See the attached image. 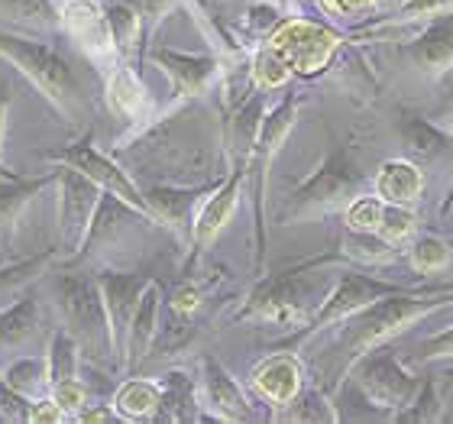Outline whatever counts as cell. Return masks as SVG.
<instances>
[{"mask_svg": "<svg viewBox=\"0 0 453 424\" xmlns=\"http://www.w3.org/2000/svg\"><path fill=\"white\" fill-rule=\"evenodd\" d=\"M0 58L17 68L68 123H81L88 117V95L81 78L75 75L72 62L58 56L49 42L0 29Z\"/></svg>", "mask_w": 453, "mask_h": 424, "instance_id": "277c9868", "label": "cell"}, {"mask_svg": "<svg viewBox=\"0 0 453 424\" xmlns=\"http://www.w3.org/2000/svg\"><path fill=\"white\" fill-rule=\"evenodd\" d=\"M292 68L285 62L273 46H259L253 49L250 56V88H259V91H279L292 81Z\"/></svg>", "mask_w": 453, "mask_h": 424, "instance_id": "d590c367", "label": "cell"}, {"mask_svg": "<svg viewBox=\"0 0 453 424\" xmlns=\"http://www.w3.org/2000/svg\"><path fill=\"white\" fill-rule=\"evenodd\" d=\"M198 369H201L198 373L201 408L211 418H218V421H250L253 418L250 398H246V392L230 376V369L224 363H218L214 357H201Z\"/></svg>", "mask_w": 453, "mask_h": 424, "instance_id": "ac0fdd59", "label": "cell"}, {"mask_svg": "<svg viewBox=\"0 0 453 424\" xmlns=\"http://www.w3.org/2000/svg\"><path fill=\"white\" fill-rule=\"evenodd\" d=\"M246 172H250V159H234L226 162V175L220 179V185L208 195V201L201 204L195 230H191V243L185 250V275L195 273V266L204 253H208L214 240L226 230V224L234 220L240 198L246 189Z\"/></svg>", "mask_w": 453, "mask_h": 424, "instance_id": "8fae6325", "label": "cell"}, {"mask_svg": "<svg viewBox=\"0 0 453 424\" xmlns=\"http://www.w3.org/2000/svg\"><path fill=\"white\" fill-rule=\"evenodd\" d=\"M282 10L275 7V4H253L250 7V13H246V27H250V33L259 39H265L269 33H273L279 23H282Z\"/></svg>", "mask_w": 453, "mask_h": 424, "instance_id": "f6af8a7d", "label": "cell"}, {"mask_svg": "<svg viewBox=\"0 0 453 424\" xmlns=\"http://www.w3.org/2000/svg\"><path fill=\"white\" fill-rule=\"evenodd\" d=\"M201 305H204V285L201 282H195L191 275H185V282L172 292V298H169V308H172V314H179V318H191V314L198 312Z\"/></svg>", "mask_w": 453, "mask_h": 424, "instance_id": "7bdbcfd3", "label": "cell"}, {"mask_svg": "<svg viewBox=\"0 0 453 424\" xmlns=\"http://www.w3.org/2000/svg\"><path fill=\"white\" fill-rule=\"evenodd\" d=\"M104 97L107 107H111L120 120L140 123L133 133L142 130V120H150V95H146V85H142L140 72L133 68V62H113L104 72Z\"/></svg>", "mask_w": 453, "mask_h": 424, "instance_id": "ffe728a7", "label": "cell"}, {"mask_svg": "<svg viewBox=\"0 0 453 424\" xmlns=\"http://www.w3.org/2000/svg\"><path fill=\"white\" fill-rule=\"evenodd\" d=\"M353 376H357V386H359V392H363V398H366L372 408L386 412L388 418L408 405V398L415 396L418 382H421V379H418L411 369L402 366L395 353L386 347L369 350L366 357L353 366Z\"/></svg>", "mask_w": 453, "mask_h": 424, "instance_id": "7c38bea8", "label": "cell"}, {"mask_svg": "<svg viewBox=\"0 0 453 424\" xmlns=\"http://www.w3.org/2000/svg\"><path fill=\"white\" fill-rule=\"evenodd\" d=\"M379 234L386 236L388 243L395 246H405L415 240L418 234V217L411 208L405 204H388L386 201V211H382V224H379Z\"/></svg>", "mask_w": 453, "mask_h": 424, "instance_id": "74e56055", "label": "cell"}, {"mask_svg": "<svg viewBox=\"0 0 453 424\" xmlns=\"http://www.w3.org/2000/svg\"><path fill=\"white\" fill-rule=\"evenodd\" d=\"M159 314H162V282L152 279L150 289L142 292L140 308L133 314L130 330H127V343H123L120 373H133L142 359L152 353V343L159 337Z\"/></svg>", "mask_w": 453, "mask_h": 424, "instance_id": "7402d4cb", "label": "cell"}, {"mask_svg": "<svg viewBox=\"0 0 453 424\" xmlns=\"http://www.w3.org/2000/svg\"><path fill=\"white\" fill-rule=\"evenodd\" d=\"M0 179H17V172H13L7 162H4V156H0Z\"/></svg>", "mask_w": 453, "mask_h": 424, "instance_id": "f907efd6", "label": "cell"}, {"mask_svg": "<svg viewBox=\"0 0 453 424\" xmlns=\"http://www.w3.org/2000/svg\"><path fill=\"white\" fill-rule=\"evenodd\" d=\"M453 0H402L395 13V23H418V19H431L441 13H450Z\"/></svg>", "mask_w": 453, "mask_h": 424, "instance_id": "b9f144b4", "label": "cell"}, {"mask_svg": "<svg viewBox=\"0 0 453 424\" xmlns=\"http://www.w3.org/2000/svg\"><path fill=\"white\" fill-rule=\"evenodd\" d=\"M224 179V175H220ZM220 179H211V181H201V185H146L142 195H146V204H150L152 217H156V224L162 230H169L175 240H179L185 250L191 243V230H195V220H198V211L201 204L208 201V195L220 185Z\"/></svg>", "mask_w": 453, "mask_h": 424, "instance_id": "5bb4252c", "label": "cell"}, {"mask_svg": "<svg viewBox=\"0 0 453 424\" xmlns=\"http://www.w3.org/2000/svg\"><path fill=\"white\" fill-rule=\"evenodd\" d=\"M418 363H437V359H450L453 363V324H447L444 330H437L431 337H425L418 343L415 353Z\"/></svg>", "mask_w": 453, "mask_h": 424, "instance_id": "ee69618b", "label": "cell"}, {"mask_svg": "<svg viewBox=\"0 0 453 424\" xmlns=\"http://www.w3.org/2000/svg\"><path fill=\"white\" fill-rule=\"evenodd\" d=\"M263 42L273 46L288 62L292 75L311 78L331 66V58L343 46V36H340L337 29L324 27V23H314V19L285 17Z\"/></svg>", "mask_w": 453, "mask_h": 424, "instance_id": "ba28073f", "label": "cell"}, {"mask_svg": "<svg viewBox=\"0 0 453 424\" xmlns=\"http://www.w3.org/2000/svg\"><path fill=\"white\" fill-rule=\"evenodd\" d=\"M104 7H107V19H111L113 42H117L120 58L123 62H136L140 49L146 46V33H142L140 13H136L127 0H104Z\"/></svg>", "mask_w": 453, "mask_h": 424, "instance_id": "f546056e", "label": "cell"}, {"mask_svg": "<svg viewBox=\"0 0 453 424\" xmlns=\"http://www.w3.org/2000/svg\"><path fill=\"white\" fill-rule=\"evenodd\" d=\"M62 29L97 68L107 72L113 62H120L104 0H65L62 4Z\"/></svg>", "mask_w": 453, "mask_h": 424, "instance_id": "9a60e30c", "label": "cell"}, {"mask_svg": "<svg viewBox=\"0 0 453 424\" xmlns=\"http://www.w3.org/2000/svg\"><path fill=\"white\" fill-rule=\"evenodd\" d=\"M302 95H285L275 107H269L256 136L253 156H250V172H246V189L253 201V224H256V275L265 273V253H269V179H273V162L282 152L285 140L292 136L298 111H302Z\"/></svg>", "mask_w": 453, "mask_h": 424, "instance_id": "5b68a950", "label": "cell"}, {"mask_svg": "<svg viewBox=\"0 0 453 424\" xmlns=\"http://www.w3.org/2000/svg\"><path fill=\"white\" fill-rule=\"evenodd\" d=\"M398 136L405 146L408 159L415 162H441L453 159V133L447 123H434L421 113H402L398 117Z\"/></svg>", "mask_w": 453, "mask_h": 424, "instance_id": "603a6c76", "label": "cell"}, {"mask_svg": "<svg viewBox=\"0 0 453 424\" xmlns=\"http://www.w3.org/2000/svg\"><path fill=\"white\" fill-rule=\"evenodd\" d=\"M146 58L169 78L175 104H188V101H201L204 95H211V88L220 81L226 66L218 52L195 56V52H181V49L169 46H146Z\"/></svg>", "mask_w": 453, "mask_h": 424, "instance_id": "4fadbf2b", "label": "cell"}, {"mask_svg": "<svg viewBox=\"0 0 453 424\" xmlns=\"http://www.w3.org/2000/svg\"><path fill=\"white\" fill-rule=\"evenodd\" d=\"M398 250L395 243H388L386 236L379 234V230H357V227H347L340 230V240H337V250L331 256H318V259H308V269L314 266H324V263H357V266H388L398 259Z\"/></svg>", "mask_w": 453, "mask_h": 424, "instance_id": "44dd1931", "label": "cell"}, {"mask_svg": "<svg viewBox=\"0 0 453 424\" xmlns=\"http://www.w3.org/2000/svg\"><path fill=\"white\" fill-rule=\"evenodd\" d=\"M402 56L431 81L444 78L453 68V10L427 19V27L402 46Z\"/></svg>", "mask_w": 453, "mask_h": 424, "instance_id": "d6986e66", "label": "cell"}, {"mask_svg": "<svg viewBox=\"0 0 453 424\" xmlns=\"http://www.w3.org/2000/svg\"><path fill=\"white\" fill-rule=\"evenodd\" d=\"M58 169L36 175V179H0V240L13 243V236L19 230V220L33 208V201L42 195L46 189H56Z\"/></svg>", "mask_w": 453, "mask_h": 424, "instance_id": "d4e9b609", "label": "cell"}, {"mask_svg": "<svg viewBox=\"0 0 453 424\" xmlns=\"http://www.w3.org/2000/svg\"><path fill=\"white\" fill-rule=\"evenodd\" d=\"M142 19V33H146V46H150L152 33L162 27V19L169 17L172 10L181 7V0H127Z\"/></svg>", "mask_w": 453, "mask_h": 424, "instance_id": "ab89813d", "label": "cell"}, {"mask_svg": "<svg viewBox=\"0 0 453 424\" xmlns=\"http://www.w3.org/2000/svg\"><path fill=\"white\" fill-rule=\"evenodd\" d=\"M369 189H372V179L359 169L353 152L340 140H331V150L321 159V166L288 191V198L282 201L275 220L282 227H292V224H304V220L337 214L357 195H363Z\"/></svg>", "mask_w": 453, "mask_h": 424, "instance_id": "3957f363", "label": "cell"}, {"mask_svg": "<svg viewBox=\"0 0 453 424\" xmlns=\"http://www.w3.org/2000/svg\"><path fill=\"white\" fill-rule=\"evenodd\" d=\"M42 159L52 162V166H68V169H78L81 175H88V179L95 181V185H101L107 195H117V198L127 201L130 208H136L140 214H146L152 224H156V217H152L150 204H146V195H142V189L136 185V179H133L130 172L123 169L113 156H107V152H101L95 146V130H88L85 136H81L78 143H72V146L46 150V152H42ZM156 227H159V224H156Z\"/></svg>", "mask_w": 453, "mask_h": 424, "instance_id": "52a82bcc", "label": "cell"}, {"mask_svg": "<svg viewBox=\"0 0 453 424\" xmlns=\"http://www.w3.org/2000/svg\"><path fill=\"white\" fill-rule=\"evenodd\" d=\"M308 373H304V363L298 357V350H275L269 357H263L253 366V376H250V386L265 405L275 408V415L282 412L285 405H292L295 396L302 392L308 382Z\"/></svg>", "mask_w": 453, "mask_h": 424, "instance_id": "e0dca14e", "label": "cell"}, {"mask_svg": "<svg viewBox=\"0 0 453 424\" xmlns=\"http://www.w3.org/2000/svg\"><path fill=\"white\" fill-rule=\"evenodd\" d=\"M75 421H85V424H95V421H120L117 415V408L113 405H88Z\"/></svg>", "mask_w": 453, "mask_h": 424, "instance_id": "7dc6e473", "label": "cell"}, {"mask_svg": "<svg viewBox=\"0 0 453 424\" xmlns=\"http://www.w3.org/2000/svg\"><path fill=\"white\" fill-rule=\"evenodd\" d=\"M447 127H450V133H453V104L447 107ZM450 208H453V181H450V189H447V195H444V204H441V214H450Z\"/></svg>", "mask_w": 453, "mask_h": 424, "instance_id": "681fc988", "label": "cell"}, {"mask_svg": "<svg viewBox=\"0 0 453 424\" xmlns=\"http://www.w3.org/2000/svg\"><path fill=\"white\" fill-rule=\"evenodd\" d=\"M95 275H97L101 298H104L107 320H111L113 353H117V373H120V357H123V343H127V330H130L133 314H136V308H140L142 292L150 289V282L156 279V275L130 273V269H120V266H101Z\"/></svg>", "mask_w": 453, "mask_h": 424, "instance_id": "2e32d148", "label": "cell"}, {"mask_svg": "<svg viewBox=\"0 0 453 424\" xmlns=\"http://www.w3.org/2000/svg\"><path fill=\"white\" fill-rule=\"evenodd\" d=\"M58 266V263H56ZM49 292V305L56 308L62 328L78 340L85 359L117 369V353H113L111 320H107L104 298L97 289V275L78 273V266H58V273L49 269L42 275Z\"/></svg>", "mask_w": 453, "mask_h": 424, "instance_id": "7a4b0ae2", "label": "cell"}, {"mask_svg": "<svg viewBox=\"0 0 453 424\" xmlns=\"http://www.w3.org/2000/svg\"><path fill=\"white\" fill-rule=\"evenodd\" d=\"M49 295L39 292V282L0 308V366L23 353H46L49 347Z\"/></svg>", "mask_w": 453, "mask_h": 424, "instance_id": "30bf717a", "label": "cell"}, {"mask_svg": "<svg viewBox=\"0 0 453 424\" xmlns=\"http://www.w3.org/2000/svg\"><path fill=\"white\" fill-rule=\"evenodd\" d=\"M0 27L17 36L52 42L62 29V10L52 0H0Z\"/></svg>", "mask_w": 453, "mask_h": 424, "instance_id": "cb8c5ba5", "label": "cell"}, {"mask_svg": "<svg viewBox=\"0 0 453 424\" xmlns=\"http://www.w3.org/2000/svg\"><path fill=\"white\" fill-rule=\"evenodd\" d=\"M321 302H311L308 266H295L285 273H263L246 295L236 320L265 324V328H304Z\"/></svg>", "mask_w": 453, "mask_h": 424, "instance_id": "8992f818", "label": "cell"}, {"mask_svg": "<svg viewBox=\"0 0 453 424\" xmlns=\"http://www.w3.org/2000/svg\"><path fill=\"white\" fill-rule=\"evenodd\" d=\"M0 379H4L13 392H19L23 398H29V402H36V398H42V396L52 392L46 353H23V357L7 359V363L0 366Z\"/></svg>", "mask_w": 453, "mask_h": 424, "instance_id": "83f0119b", "label": "cell"}, {"mask_svg": "<svg viewBox=\"0 0 453 424\" xmlns=\"http://www.w3.org/2000/svg\"><path fill=\"white\" fill-rule=\"evenodd\" d=\"M111 405L117 408L120 421H150L159 418L162 408V379H140L130 376L117 386Z\"/></svg>", "mask_w": 453, "mask_h": 424, "instance_id": "4316f807", "label": "cell"}, {"mask_svg": "<svg viewBox=\"0 0 453 424\" xmlns=\"http://www.w3.org/2000/svg\"><path fill=\"white\" fill-rule=\"evenodd\" d=\"M198 405L201 396L195 379L188 373H181V369H172L169 376L162 379L159 418H165V421H191V418H198Z\"/></svg>", "mask_w": 453, "mask_h": 424, "instance_id": "f1b7e54d", "label": "cell"}, {"mask_svg": "<svg viewBox=\"0 0 453 424\" xmlns=\"http://www.w3.org/2000/svg\"><path fill=\"white\" fill-rule=\"evenodd\" d=\"M46 359H49V382L58 386V382H65V379L81 376L85 353H81L78 340L72 337L65 328H58V330H52V337H49Z\"/></svg>", "mask_w": 453, "mask_h": 424, "instance_id": "1f68e13d", "label": "cell"}, {"mask_svg": "<svg viewBox=\"0 0 453 424\" xmlns=\"http://www.w3.org/2000/svg\"><path fill=\"white\" fill-rule=\"evenodd\" d=\"M58 179V263H65L81 250L88 230H91V220L97 214V204L104 198V189L95 185V181L81 175L78 169H68V166H56Z\"/></svg>", "mask_w": 453, "mask_h": 424, "instance_id": "9c48e42d", "label": "cell"}, {"mask_svg": "<svg viewBox=\"0 0 453 424\" xmlns=\"http://www.w3.org/2000/svg\"><path fill=\"white\" fill-rule=\"evenodd\" d=\"M49 396L65 408L72 421H75V418L88 408V386L81 382V379H65V382H58V386H52V392H49Z\"/></svg>", "mask_w": 453, "mask_h": 424, "instance_id": "60d3db41", "label": "cell"}, {"mask_svg": "<svg viewBox=\"0 0 453 424\" xmlns=\"http://www.w3.org/2000/svg\"><path fill=\"white\" fill-rule=\"evenodd\" d=\"M7 113H10V95L0 91V156H4V136H7Z\"/></svg>", "mask_w": 453, "mask_h": 424, "instance_id": "c3c4849f", "label": "cell"}, {"mask_svg": "<svg viewBox=\"0 0 453 424\" xmlns=\"http://www.w3.org/2000/svg\"><path fill=\"white\" fill-rule=\"evenodd\" d=\"M444 415V398H441V386L434 379H421L415 389V396L408 398V405L392 415V421H411V424H427L441 421Z\"/></svg>", "mask_w": 453, "mask_h": 424, "instance_id": "8d00e7d4", "label": "cell"}, {"mask_svg": "<svg viewBox=\"0 0 453 424\" xmlns=\"http://www.w3.org/2000/svg\"><path fill=\"white\" fill-rule=\"evenodd\" d=\"M382 211H386V201L379 198L376 191H363L343 208V224L357 227V230H379Z\"/></svg>", "mask_w": 453, "mask_h": 424, "instance_id": "f35d334b", "label": "cell"}, {"mask_svg": "<svg viewBox=\"0 0 453 424\" xmlns=\"http://www.w3.org/2000/svg\"><path fill=\"white\" fill-rule=\"evenodd\" d=\"M58 421H72V418H68V412L52 396H42L29 405V424H58Z\"/></svg>", "mask_w": 453, "mask_h": 424, "instance_id": "bcb514c9", "label": "cell"}, {"mask_svg": "<svg viewBox=\"0 0 453 424\" xmlns=\"http://www.w3.org/2000/svg\"><path fill=\"white\" fill-rule=\"evenodd\" d=\"M372 191L379 198L388 201V204H405V208H415L421 195H425V172L415 159H386L379 166V172L372 175Z\"/></svg>", "mask_w": 453, "mask_h": 424, "instance_id": "484cf974", "label": "cell"}, {"mask_svg": "<svg viewBox=\"0 0 453 424\" xmlns=\"http://www.w3.org/2000/svg\"><path fill=\"white\" fill-rule=\"evenodd\" d=\"M279 421H340L337 408H334L331 402V392L327 389H318V386H304L298 396H295L292 405H285L282 412H279Z\"/></svg>", "mask_w": 453, "mask_h": 424, "instance_id": "836d02e7", "label": "cell"}, {"mask_svg": "<svg viewBox=\"0 0 453 424\" xmlns=\"http://www.w3.org/2000/svg\"><path fill=\"white\" fill-rule=\"evenodd\" d=\"M181 7L188 10V17L198 23L201 36L208 39V46L214 49V52H218L224 62H240V58H243V49L236 46L234 39L224 33V27H220L218 19H214L208 0H181Z\"/></svg>", "mask_w": 453, "mask_h": 424, "instance_id": "e575fe53", "label": "cell"}, {"mask_svg": "<svg viewBox=\"0 0 453 424\" xmlns=\"http://www.w3.org/2000/svg\"><path fill=\"white\" fill-rule=\"evenodd\" d=\"M444 308H453V285H431V289H408V292L386 295V298L366 305L363 312L343 318L337 337L324 353V373H327L324 389L334 396L369 350L386 347L388 340L405 334L411 324H418L427 314L444 312Z\"/></svg>", "mask_w": 453, "mask_h": 424, "instance_id": "6da1fadb", "label": "cell"}, {"mask_svg": "<svg viewBox=\"0 0 453 424\" xmlns=\"http://www.w3.org/2000/svg\"><path fill=\"white\" fill-rule=\"evenodd\" d=\"M453 259V250L444 236L434 234V230H425V234H415V240L408 243V266L411 273L418 275H437L444 273Z\"/></svg>", "mask_w": 453, "mask_h": 424, "instance_id": "d6a6232c", "label": "cell"}, {"mask_svg": "<svg viewBox=\"0 0 453 424\" xmlns=\"http://www.w3.org/2000/svg\"><path fill=\"white\" fill-rule=\"evenodd\" d=\"M58 263V250H46V253L33 256V259H23V263L4 266L0 269V308L7 302H13L23 289L42 282V275Z\"/></svg>", "mask_w": 453, "mask_h": 424, "instance_id": "4dcf8cb0", "label": "cell"}]
</instances>
